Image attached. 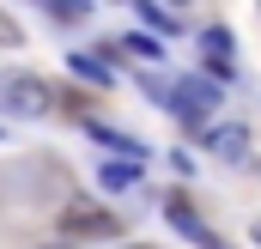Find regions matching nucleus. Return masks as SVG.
<instances>
[{"instance_id": "nucleus-1", "label": "nucleus", "mask_w": 261, "mask_h": 249, "mask_svg": "<svg viewBox=\"0 0 261 249\" xmlns=\"http://www.w3.org/2000/svg\"><path fill=\"white\" fill-rule=\"evenodd\" d=\"M152 91H158V104L176 116V122H206L213 110H219V85L213 79H200V73H182V79H152Z\"/></svg>"}, {"instance_id": "nucleus-2", "label": "nucleus", "mask_w": 261, "mask_h": 249, "mask_svg": "<svg viewBox=\"0 0 261 249\" xmlns=\"http://www.w3.org/2000/svg\"><path fill=\"white\" fill-rule=\"evenodd\" d=\"M61 231L73 243H116V237H122V219L103 213V207H91V201H73L61 213Z\"/></svg>"}, {"instance_id": "nucleus-3", "label": "nucleus", "mask_w": 261, "mask_h": 249, "mask_svg": "<svg viewBox=\"0 0 261 249\" xmlns=\"http://www.w3.org/2000/svg\"><path fill=\"white\" fill-rule=\"evenodd\" d=\"M0 110H12V116H49L55 97H49V85L37 73H0Z\"/></svg>"}, {"instance_id": "nucleus-4", "label": "nucleus", "mask_w": 261, "mask_h": 249, "mask_svg": "<svg viewBox=\"0 0 261 249\" xmlns=\"http://www.w3.org/2000/svg\"><path fill=\"white\" fill-rule=\"evenodd\" d=\"M164 219H170V225H176V231H182V237H189L195 249H225V237L200 225V213L189 207V201H170V207H164Z\"/></svg>"}, {"instance_id": "nucleus-5", "label": "nucleus", "mask_w": 261, "mask_h": 249, "mask_svg": "<svg viewBox=\"0 0 261 249\" xmlns=\"http://www.w3.org/2000/svg\"><path fill=\"white\" fill-rule=\"evenodd\" d=\"M206 146H213L219 158H231V164H237V158H243V146H249V134H243L237 122H225V128H213V134H206Z\"/></svg>"}, {"instance_id": "nucleus-6", "label": "nucleus", "mask_w": 261, "mask_h": 249, "mask_svg": "<svg viewBox=\"0 0 261 249\" xmlns=\"http://www.w3.org/2000/svg\"><path fill=\"white\" fill-rule=\"evenodd\" d=\"M73 79H91V85H110V61L103 55H67Z\"/></svg>"}, {"instance_id": "nucleus-7", "label": "nucleus", "mask_w": 261, "mask_h": 249, "mask_svg": "<svg viewBox=\"0 0 261 249\" xmlns=\"http://www.w3.org/2000/svg\"><path fill=\"white\" fill-rule=\"evenodd\" d=\"M134 12H140V18H146V24H152V31H158V37H176V24H182V18H176V12H164V6H152V0H140V6H134Z\"/></svg>"}, {"instance_id": "nucleus-8", "label": "nucleus", "mask_w": 261, "mask_h": 249, "mask_svg": "<svg viewBox=\"0 0 261 249\" xmlns=\"http://www.w3.org/2000/svg\"><path fill=\"white\" fill-rule=\"evenodd\" d=\"M200 43H206V55H213V61H219V73H225V61H231V31H225V24H213Z\"/></svg>"}, {"instance_id": "nucleus-9", "label": "nucleus", "mask_w": 261, "mask_h": 249, "mask_svg": "<svg viewBox=\"0 0 261 249\" xmlns=\"http://www.w3.org/2000/svg\"><path fill=\"white\" fill-rule=\"evenodd\" d=\"M91 134H97L103 146H116V152H128V158H140V140H134V134H116V128H97V122H91Z\"/></svg>"}, {"instance_id": "nucleus-10", "label": "nucleus", "mask_w": 261, "mask_h": 249, "mask_svg": "<svg viewBox=\"0 0 261 249\" xmlns=\"http://www.w3.org/2000/svg\"><path fill=\"white\" fill-rule=\"evenodd\" d=\"M140 183V164H103V188H134Z\"/></svg>"}, {"instance_id": "nucleus-11", "label": "nucleus", "mask_w": 261, "mask_h": 249, "mask_svg": "<svg viewBox=\"0 0 261 249\" xmlns=\"http://www.w3.org/2000/svg\"><path fill=\"white\" fill-rule=\"evenodd\" d=\"M122 49L140 55V61H158V55H164V43H158V37H122Z\"/></svg>"}, {"instance_id": "nucleus-12", "label": "nucleus", "mask_w": 261, "mask_h": 249, "mask_svg": "<svg viewBox=\"0 0 261 249\" xmlns=\"http://www.w3.org/2000/svg\"><path fill=\"white\" fill-rule=\"evenodd\" d=\"M49 12H55V18H73V24H79V18H91V6H85V0H49Z\"/></svg>"}, {"instance_id": "nucleus-13", "label": "nucleus", "mask_w": 261, "mask_h": 249, "mask_svg": "<svg viewBox=\"0 0 261 249\" xmlns=\"http://www.w3.org/2000/svg\"><path fill=\"white\" fill-rule=\"evenodd\" d=\"M12 43H18V24H12V18L0 12V49H12Z\"/></svg>"}, {"instance_id": "nucleus-14", "label": "nucleus", "mask_w": 261, "mask_h": 249, "mask_svg": "<svg viewBox=\"0 0 261 249\" xmlns=\"http://www.w3.org/2000/svg\"><path fill=\"white\" fill-rule=\"evenodd\" d=\"M249 237H255V243H261V219H255V231H249Z\"/></svg>"}, {"instance_id": "nucleus-15", "label": "nucleus", "mask_w": 261, "mask_h": 249, "mask_svg": "<svg viewBox=\"0 0 261 249\" xmlns=\"http://www.w3.org/2000/svg\"><path fill=\"white\" fill-rule=\"evenodd\" d=\"M122 249H140V243H122Z\"/></svg>"}]
</instances>
